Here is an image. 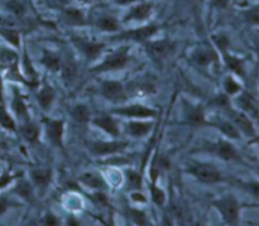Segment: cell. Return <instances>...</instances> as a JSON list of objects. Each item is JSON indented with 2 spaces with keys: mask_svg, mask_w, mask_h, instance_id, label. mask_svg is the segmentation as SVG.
Returning a JSON list of instances; mask_svg holds the SVG:
<instances>
[{
  "mask_svg": "<svg viewBox=\"0 0 259 226\" xmlns=\"http://www.w3.org/2000/svg\"><path fill=\"white\" fill-rule=\"evenodd\" d=\"M212 207L219 212L227 226H238L240 222V211L243 205L234 195H224L212 201Z\"/></svg>",
  "mask_w": 259,
  "mask_h": 226,
  "instance_id": "cell-1",
  "label": "cell"
},
{
  "mask_svg": "<svg viewBox=\"0 0 259 226\" xmlns=\"http://www.w3.org/2000/svg\"><path fill=\"white\" fill-rule=\"evenodd\" d=\"M187 172L204 185H217L225 179L222 171L214 164L194 163L187 168Z\"/></svg>",
  "mask_w": 259,
  "mask_h": 226,
  "instance_id": "cell-2",
  "label": "cell"
},
{
  "mask_svg": "<svg viewBox=\"0 0 259 226\" xmlns=\"http://www.w3.org/2000/svg\"><path fill=\"white\" fill-rule=\"evenodd\" d=\"M228 115H229L230 121L237 126V129L239 130V133L242 135L247 137L249 139H255L257 141L258 134H257V129H255L254 125V120L250 119L247 114H244L243 111L240 110H235V109H227Z\"/></svg>",
  "mask_w": 259,
  "mask_h": 226,
  "instance_id": "cell-3",
  "label": "cell"
},
{
  "mask_svg": "<svg viewBox=\"0 0 259 226\" xmlns=\"http://www.w3.org/2000/svg\"><path fill=\"white\" fill-rule=\"evenodd\" d=\"M131 61V57L128 55L126 48L118 51L115 53H111L110 56L105 58L101 63L91 68L93 73H100V72H109V71H118L123 70Z\"/></svg>",
  "mask_w": 259,
  "mask_h": 226,
  "instance_id": "cell-4",
  "label": "cell"
},
{
  "mask_svg": "<svg viewBox=\"0 0 259 226\" xmlns=\"http://www.w3.org/2000/svg\"><path fill=\"white\" fill-rule=\"evenodd\" d=\"M207 151L211 152V153L215 154L218 158L223 159V161L225 162L244 163L242 156H240L238 149L234 147V144L229 141H225V139H219L218 142H215L214 144L207 147Z\"/></svg>",
  "mask_w": 259,
  "mask_h": 226,
  "instance_id": "cell-5",
  "label": "cell"
},
{
  "mask_svg": "<svg viewBox=\"0 0 259 226\" xmlns=\"http://www.w3.org/2000/svg\"><path fill=\"white\" fill-rule=\"evenodd\" d=\"M235 105L238 110L247 114L253 120H259V101L249 91L243 90L235 96Z\"/></svg>",
  "mask_w": 259,
  "mask_h": 226,
  "instance_id": "cell-6",
  "label": "cell"
},
{
  "mask_svg": "<svg viewBox=\"0 0 259 226\" xmlns=\"http://www.w3.org/2000/svg\"><path fill=\"white\" fill-rule=\"evenodd\" d=\"M159 27L157 24H149L144 25V27L136 28V29L126 30V32L119 34L115 39H125V40H134V42H147L151 39L157 32H158Z\"/></svg>",
  "mask_w": 259,
  "mask_h": 226,
  "instance_id": "cell-7",
  "label": "cell"
},
{
  "mask_svg": "<svg viewBox=\"0 0 259 226\" xmlns=\"http://www.w3.org/2000/svg\"><path fill=\"white\" fill-rule=\"evenodd\" d=\"M128 147L126 142H93L90 144V149L93 154L98 157H105V156H113L115 153H120L124 149Z\"/></svg>",
  "mask_w": 259,
  "mask_h": 226,
  "instance_id": "cell-8",
  "label": "cell"
},
{
  "mask_svg": "<svg viewBox=\"0 0 259 226\" xmlns=\"http://www.w3.org/2000/svg\"><path fill=\"white\" fill-rule=\"evenodd\" d=\"M147 50L151 57L154 61H163L164 58L168 57L175 50V43L168 39L156 40V42H149L147 44Z\"/></svg>",
  "mask_w": 259,
  "mask_h": 226,
  "instance_id": "cell-9",
  "label": "cell"
},
{
  "mask_svg": "<svg viewBox=\"0 0 259 226\" xmlns=\"http://www.w3.org/2000/svg\"><path fill=\"white\" fill-rule=\"evenodd\" d=\"M101 94L106 100L111 103H119L125 99V91H124L123 85L119 81L106 80L101 83Z\"/></svg>",
  "mask_w": 259,
  "mask_h": 226,
  "instance_id": "cell-10",
  "label": "cell"
},
{
  "mask_svg": "<svg viewBox=\"0 0 259 226\" xmlns=\"http://www.w3.org/2000/svg\"><path fill=\"white\" fill-rule=\"evenodd\" d=\"M111 113L116 115L128 116V118H153L156 116V111L151 108L143 105H129L124 108H116L111 110Z\"/></svg>",
  "mask_w": 259,
  "mask_h": 226,
  "instance_id": "cell-11",
  "label": "cell"
},
{
  "mask_svg": "<svg viewBox=\"0 0 259 226\" xmlns=\"http://www.w3.org/2000/svg\"><path fill=\"white\" fill-rule=\"evenodd\" d=\"M73 42L76 43L78 48H80L81 52L83 53L86 58L89 61H95L99 56L101 55V52L105 48V44L101 42H90V40L81 39V38H73Z\"/></svg>",
  "mask_w": 259,
  "mask_h": 226,
  "instance_id": "cell-12",
  "label": "cell"
},
{
  "mask_svg": "<svg viewBox=\"0 0 259 226\" xmlns=\"http://www.w3.org/2000/svg\"><path fill=\"white\" fill-rule=\"evenodd\" d=\"M46 130H47V138L50 139L51 144L58 147V148H62L63 130H65L63 120H48L46 123Z\"/></svg>",
  "mask_w": 259,
  "mask_h": 226,
  "instance_id": "cell-13",
  "label": "cell"
},
{
  "mask_svg": "<svg viewBox=\"0 0 259 226\" xmlns=\"http://www.w3.org/2000/svg\"><path fill=\"white\" fill-rule=\"evenodd\" d=\"M223 58H224V62L227 65V67L232 71L234 75H237L238 77L244 78L245 76V61L244 58L239 57L237 55H233V53L227 52L222 53Z\"/></svg>",
  "mask_w": 259,
  "mask_h": 226,
  "instance_id": "cell-14",
  "label": "cell"
},
{
  "mask_svg": "<svg viewBox=\"0 0 259 226\" xmlns=\"http://www.w3.org/2000/svg\"><path fill=\"white\" fill-rule=\"evenodd\" d=\"M80 182L83 186L89 187L94 191H105L108 189V185H106L104 177L96 172H85L80 176Z\"/></svg>",
  "mask_w": 259,
  "mask_h": 226,
  "instance_id": "cell-15",
  "label": "cell"
},
{
  "mask_svg": "<svg viewBox=\"0 0 259 226\" xmlns=\"http://www.w3.org/2000/svg\"><path fill=\"white\" fill-rule=\"evenodd\" d=\"M52 181V171L50 168H34L30 171V182L37 189L45 190Z\"/></svg>",
  "mask_w": 259,
  "mask_h": 226,
  "instance_id": "cell-16",
  "label": "cell"
},
{
  "mask_svg": "<svg viewBox=\"0 0 259 226\" xmlns=\"http://www.w3.org/2000/svg\"><path fill=\"white\" fill-rule=\"evenodd\" d=\"M214 128H217L225 138H228L229 141H238L240 139L242 134L239 133V130L237 129V126L232 123L230 120H224V119H218L214 123L211 124Z\"/></svg>",
  "mask_w": 259,
  "mask_h": 226,
  "instance_id": "cell-17",
  "label": "cell"
},
{
  "mask_svg": "<svg viewBox=\"0 0 259 226\" xmlns=\"http://www.w3.org/2000/svg\"><path fill=\"white\" fill-rule=\"evenodd\" d=\"M192 61L200 67H206V66L211 65L214 61H217V53L211 48L201 47L195 51L192 55Z\"/></svg>",
  "mask_w": 259,
  "mask_h": 226,
  "instance_id": "cell-18",
  "label": "cell"
},
{
  "mask_svg": "<svg viewBox=\"0 0 259 226\" xmlns=\"http://www.w3.org/2000/svg\"><path fill=\"white\" fill-rule=\"evenodd\" d=\"M152 4H148V3H141V4L136 5L131 9V12L126 14V17L124 18L125 22L128 20H146L151 17L152 14Z\"/></svg>",
  "mask_w": 259,
  "mask_h": 226,
  "instance_id": "cell-19",
  "label": "cell"
},
{
  "mask_svg": "<svg viewBox=\"0 0 259 226\" xmlns=\"http://www.w3.org/2000/svg\"><path fill=\"white\" fill-rule=\"evenodd\" d=\"M94 124H95L96 126H99L100 129H103V130L105 131V133H108L109 135L114 137V138L119 137V133H120V131H119L118 123L109 115L98 116V118L94 120Z\"/></svg>",
  "mask_w": 259,
  "mask_h": 226,
  "instance_id": "cell-20",
  "label": "cell"
},
{
  "mask_svg": "<svg viewBox=\"0 0 259 226\" xmlns=\"http://www.w3.org/2000/svg\"><path fill=\"white\" fill-rule=\"evenodd\" d=\"M152 123L146 121H131L125 125L126 134H129L133 138H143L151 131Z\"/></svg>",
  "mask_w": 259,
  "mask_h": 226,
  "instance_id": "cell-21",
  "label": "cell"
},
{
  "mask_svg": "<svg viewBox=\"0 0 259 226\" xmlns=\"http://www.w3.org/2000/svg\"><path fill=\"white\" fill-rule=\"evenodd\" d=\"M43 65L46 66V68H48L52 72H57L61 70V66H62V58L57 55V53L52 52V51H43L42 58H40Z\"/></svg>",
  "mask_w": 259,
  "mask_h": 226,
  "instance_id": "cell-22",
  "label": "cell"
},
{
  "mask_svg": "<svg viewBox=\"0 0 259 226\" xmlns=\"http://www.w3.org/2000/svg\"><path fill=\"white\" fill-rule=\"evenodd\" d=\"M186 120L190 125H205L206 120H205V114L201 106H190L189 111H186Z\"/></svg>",
  "mask_w": 259,
  "mask_h": 226,
  "instance_id": "cell-23",
  "label": "cell"
},
{
  "mask_svg": "<svg viewBox=\"0 0 259 226\" xmlns=\"http://www.w3.org/2000/svg\"><path fill=\"white\" fill-rule=\"evenodd\" d=\"M62 19L70 25H83L86 23L83 13L75 8H68V9L63 10Z\"/></svg>",
  "mask_w": 259,
  "mask_h": 226,
  "instance_id": "cell-24",
  "label": "cell"
},
{
  "mask_svg": "<svg viewBox=\"0 0 259 226\" xmlns=\"http://www.w3.org/2000/svg\"><path fill=\"white\" fill-rule=\"evenodd\" d=\"M53 99H55V91H53V88L50 85L43 86L37 95L38 104H39L43 110H48L51 108Z\"/></svg>",
  "mask_w": 259,
  "mask_h": 226,
  "instance_id": "cell-25",
  "label": "cell"
},
{
  "mask_svg": "<svg viewBox=\"0 0 259 226\" xmlns=\"http://www.w3.org/2000/svg\"><path fill=\"white\" fill-rule=\"evenodd\" d=\"M125 182L128 190L132 191H141L142 186H143V178L138 172L133 171V169H128L125 171Z\"/></svg>",
  "mask_w": 259,
  "mask_h": 226,
  "instance_id": "cell-26",
  "label": "cell"
},
{
  "mask_svg": "<svg viewBox=\"0 0 259 226\" xmlns=\"http://www.w3.org/2000/svg\"><path fill=\"white\" fill-rule=\"evenodd\" d=\"M0 35L9 43L10 46H13L14 48H19L20 46V33L19 30L13 29V28L8 27H0Z\"/></svg>",
  "mask_w": 259,
  "mask_h": 226,
  "instance_id": "cell-27",
  "label": "cell"
},
{
  "mask_svg": "<svg viewBox=\"0 0 259 226\" xmlns=\"http://www.w3.org/2000/svg\"><path fill=\"white\" fill-rule=\"evenodd\" d=\"M99 29H101L103 32H118L119 30V23L118 20L114 17L110 15H104V17L99 18L98 23H96Z\"/></svg>",
  "mask_w": 259,
  "mask_h": 226,
  "instance_id": "cell-28",
  "label": "cell"
},
{
  "mask_svg": "<svg viewBox=\"0 0 259 226\" xmlns=\"http://www.w3.org/2000/svg\"><path fill=\"white\" fill-rule=\"evenodd\" d=\"M0 126H2L3 129H5V130L9 131L17 130V125H15L14 119L10 115L9 111L7 110L4 104H0Z\"/></svg>",
  "mask_w": 259,
  "mask_h": 226,
  "instance_id": "cell-29",
  "label": "cell"
},
{
  "mask_svg": "<svg viewBox=\"0 0 259 226\" xmlns=\"http://www.w3.org/2000/svg\"><path fill=\"white\" fill-rule=\"evenodd\" d=\"M12 108L13 111L15 113V115L18 118H25L28 114L27 105H25L24 100L22 99V96L19 95L18 91L14 90V94H13V100H12Z\"/></svg>",
  "mask_w": 259,
  "mask_h": 226,
  "instance_id": "cell-30",
  "label": "cell"
},
{
  "mask_svg": "<svg viewBox=\"0 0 259 226\" xmlns=\"http://www.w3.org/2000/svg\"><path fill=\"white\" fill-rule=\"evenodd\" d=\"M224 90L228 96H237L243 91V85L233 76H227L224 80Z\"/></svg>",
  "mask_w": 259,
  "mask_h": 226,
  "instance_id": "cell-31",
  "label": "cell"
},
{
  "mask_svg": "<svg viewBox=\"0 0 259 226\" xmlns=\"http://www.w3.org/2000/svg\"><path fill=\"white\" fill-rule=\"evenodd\" d=\"M15 191H18L17 194L19 195L20 199H23L27 202H32L33 197H34V192H33V186L27 181H20L18 182L17 187H15Z\"/></svg>",
  "mask_w": 259,
  "mask_h": 226,
  "instance_id": "cell-32",
  "label": "cell"
},
{
  "mask_svg": "<svg viewBox=\"0 0 259 226\" xmlns=\"http://www.w3.org/2000/svg\"><path fill=\"white\" fill-rule=\"evenodd\" d=\"M20 133L29 143H34L39 138V128L33 123H25L20 129Z\"/></svg>",
  "mask_w": 259,
  "mask_h": 226,
  "instance_id": "cell-33",
  "label": "cell"
},
{
  "mask_svg": "<svg viewBox=\"0 0 259 226\" xmlns=\"http://www.w3.org/2000/svg\"><path fill=\"white\" fill-rule=\"evenodd\" d=\"M72 118L78 124H86L90 121V109L86 105L78 104L72 109Z\"/></svg>",
  "mask_w": 259,
  "mask_h": 226,
  "instance_id": "cell-34",
  "label": "cell"
},
{
  "mask_svg": "<svg viewBox=\"0 0 259 226\" xmlns=\"http://www.w3.org/2000/svg\"><path fill=\"white\" fill-rule=\"evenodd\" d=\"M151 197L152 201L157 205V206H163L166 204V194H164L163 189L157 185V182H152L151 184Z\"/></svg>",
  "mask_w": 259,
  "mask_h": 226,
  "instance_id": "cell-35",
  "label": "cell"
},
{
  "mask_svg": "<svg viewBox=\"0 0 259 226\" xmlns=\"http://www.w3.org/2000/svg\"><path fill=\"white\" fill-rule=\"evenodd\" d=\"M129 215H131V220L134 226H147L148 225V217H147L146 212L142 211L139 209H134L131 207L129 209Z\"/></svg>",
  "mask_w": 259,
  "mask_h": 226,
  "instance_id": "cell-36",
  "label": "cell"
},
{
  "mask_svg": "<svg viewBox=\"0 0 259 226\" xmlns=\"http://www.w3.org/2000/svg\"><path fill=\"white\" fill-rule=\"evenodd\" d=\"M240 187H242L247 194H249L255 201L259 202V179H252V181L242 182V184H240Z\"/></svg>",
  "mask_w": 259,
  "mask_h": 226,
  "instance_id": "cell-37",
  "label": "cell"
},
{
  "mask_svg": "<svg viewBox=\"0 0 259 226\" xmlns=\"http://www.w3.org/2000/svg\"><path fill=\"white\" fill-rule=\"evenodd\" d=\"M5 8L15 17H23L25 14V5L20 0H8L5 3Z\"/></svg>",
  "mask_w": 259,
  "mask_h": 226,
  "instance_id": "cell-38",
  "label": "cell"
},
{
  "mask_svg": "<svg viewBox=\"0 0 259 226\" xmlns=\"http://www.w3.org/2000/svg\"><path fill=\"white\" fill-rule=\"evenodd\" d=\"M19 206H22V204L13 201L8 195H0V216L7 214L10 209H14V207Z\"/></svg>",
  "mask_w": 259,
  "mask_h": 226,
  "instance_id": "cell-39",
  "label": "cell"
},
{
  "mask_svg": "<svg viewBox=\"0 0 259 226\" xmlns=\"http://www.w3.org/2000/svg\"><path fill=\"white\" fill-rule=\"evenodd\" d=\"M20 174H14L10 171H4L3 173H0V191L5 190L7 187H9L13 182L17 178H19Z\"/></svg>",
  "mask_w": 259,
  "mask_h": 226,
  "instance_id": "cell-40",
  "label": "cell"
},
{
  "mask_svg": "<svg viewBox=\"0 0 259 226\" xmlns=\"http://www.w3.org/2000/svg\"><path fill=\"white\" fill-rule=\"evenodd\" d=\"M89 199H90L94 204L98 205V206H101V207L109 206L108 196H106V194L104 191L93 192L91 195H89Z\"/></svg>",
  "mask_w": 259,
  "mask_h": 226,
  "instance_id": "cell-41",
  "label": "cell"
},
{
  "mask_svg": "<svg viewBox=\"0 0 259 226\" xmlns=\"http://www.w3.org/2000/svg\"><path fill=\"white\" fill-rule=\"evenodd\" d=\"M212 40H214L215 46H217V48H218V50H219L222 53H224V52H227V51H229L230 40H229V38H228L225 34L214 35V38H212Z\"/></svg>",
  "mask_w": 259,
  "mask_h": 226,
  "instance_id": "cell-42",
  "label": "cell"
},
{
  "mask_svg": "<svg viewBox=\"0 0 259 226\" xmlns=\"http://www.w3.org/2000/svg\"><path fill=\"white\" fill-rule=\"evenodd\" d=\"M61 70H62V75H63V77H65L66 81H72V78L75 77V75H76L75 63L71 62V61L62 63V66H61Z\"/></svg>",
  "mask_w": 259,
  "mask_h": 226,
  "instance_id": "cell-43",
  "label": "cell"
},
{
  "mask_svg": "<svg viewBox=\"0 0 259 226\" xmlns=\"http://www.w3.org/2000/svg\"><path fill=\"white\" fill-rule=\"evenodd\" d=\"M61 225H62V222H61L60 217L51 211L46 212L45 216H43L42 220H40V226H61Z\"/></svg>",
  "mask_w": 259,
  "mask_h": 226,
  "instance_id": "cell-44",
  "label": "cell"
},
{
  "mask_svg": "<svg viewBox=\"0 0 259 226\" xmlns=\"http://www.w3.org/2000/svg\"><path fill=\"white\" fill-rule=\"evenodd\" d=\"M244 19L247 20L249 24L259 25V7L252 8V9L247 10L244 13Z\"/></svg>",
  "mask_w": 259,
  "mask_h": 226,
  "instance_id": "cell-45",
  "label": "cell"
},
{
  "mask_svg": "<svg viewBox=\"0 0 259 226\" xmlns=\"http://www.w3.org/2000/svg\"><path fill=\"white\" fill-rule=\"evenodd\" d=\"M23 61H24V70L25 72L28 73V76H34L35 72H34V68H33L32 63H30L29 61V57L27 56V53H24V58H23Z\"/></svg>",
  "mask_w": 259,
  "mask_h": 226,
  "instance_id": "cell-46",
  "label": "cell"
},
{
  "mask_svg": "<svg viewBox=\"0 0 259 226\" xmlns=\"http://www.w3.org/2000/svg\"><path fill=\"white\" fill-rule=\"evenodd\" d=\"M63 226H81V222L75 215H68V216L65 219Z\"/></svg>",
  "mask_w": 259,
  "mask_h": 226,
  "instance_id": "cell-47",
  "label": "cell"
},
{
  "mask_svg": "<svg viewBox=\"0 0 259 226\" xmlns=\"http://www.w3.org/2000/svg\"><path fill=\"white\" fill-rule=\"evenodd\" d=\"M132 200H133L134 202H141V204L146 202V197H144V195L142 194L141 191L132 192Z\"/></svg>",
  "mask_w": 259,
  "mask_h": 226,
  "instance_id": "cell-48",
  "label": "cell"
},
{
  "mask_svg": "<svg viewBox=\"0 0 259 226\" xmlns=\"http://www.w3.org/2000/svg\"><path fill=\"white\" fill-rule=\"evenodd\" d=\"M230 0H211V4L218 9H225L229 5Z\"/></svg>",
  "mask_w": 259,
  "mask_h": 226,
  "instance_id": "cell-49",
  "label": "cell"
},
{
  "mask_svg": "<svg viewBox=\"0 0 259 226\" xmlns=\"http://www.w3.org/2000/svg\"><path fill=\"white\" fill-rule=\"evenodd\" d=\"M162 226H175L174 220H172L169 215H164L163 219H162Z\"/></svg>",
  "mask_w": 259,
  "mask_h": 226,
  "instance_id": "cell-50",
  "label": "cell"
},
{
  "mask_svg": "<svg viewBox=\"0 0 259 226\" xmlns=\"http://www.w3.org/2000/svg\"><path fill=\"white\" fill-rule=\"evenodd\" d=\"M0 104H4V83H3L2 75H0Z\"/></svg>",
  "mask_w": 259,
  "mask_h": 226,
  "instance_id": "cell-51",
  "label": "cell"
},
{
  "mask_svg": "<svg viewBox=\"0 0 259 226\" xmlns=\"http://www.w3.org/2000/svg\"><path fill=\"white\" fill-rule=\"evenodd\" d=\"M243 209H258L259 202H252V204H243Z\"/></svg>",
  "mask_w": 259,
  "mask_h": 226,
  "instance_id": "cell-52",
  "label": "cell"
},
{
  "mask_svg": "<svg viewBox=\"0 0 259 226\" xmlns=\"http://www.w3.org/2000/svg\"><path fill=\"white\" fill-rule=\"evenodd\" d=\"M134 2H137V0H115L116 4L119 5H129V4H133Z\"/></svg>",
  "mask_w": 259,
  "mask_h": 226,
  "instance_id": "cell-53",
  "label": "cell"
},
{
  "mask_svg": "<svg viewBox=\"0 0 259 226\" xmlns=\"http://www.w3.org/2000/svg\"><path fill=\"white\" fill-rule=\"evenodd\" d=\"M98 220H100L101 224H103L104 226H115V224H114V221H113V217H110V220H109V221H105V220H103L101 217Z\"/></svg>",
  "mask_w": 259,
  "mask_h": 226,
  "instance_id": "cell-54",
  "label": "cell"
},
{
  "mask_svg": "<svg viewBox=\"0 0 259 226\" xmlns=\"http://www.w3.org/2000/svg\"><path fill=\"white\" fill-rule=\"evenodd\" d=\"M254 52H255V55H257V57H258V60H259V42L257 43V44H255Z\"/></svg>",
  "mask_w": 259,
  "mask_h": 226,
  "instance_id": "cell-55",
  "label": "cell"
},
{
  "mask_svg": "<svg viewBox=\"0 0 259 226\" xmlns=\"http://www.w3.org/2000/svg\"><path fill=\"white\" fill-rule=\"evenodd\" d=\"M195 226H206L204 224V222H201V221H197L196 224H195Z\"/></svg>",
  "mask_w": 259,
  "mask_h": 226,
  "instance_id": "cell-56",
  "label": "cell"
},
{
  "mask_svg": "<svg viewBox=\"0 0 259 226\" xmlns=\"http://www.w3.org/2000/svg\"><path fill=\"white\" fill-rule=\"evenodd\" d=\"M255 173H257L258 174V177H259V166H257V167H255Z\"/></svg>",
  "mask_w": 259,
  "mask_h": 226,
  "instance_id": "cell-57",
  "label": "cell"
},
{
  "mask_svg": "<svg viewBox=\"0 0 259 226\" xmlns=\"http://www.w3.org/2000/svg\"><path fill=\"white\" fill-rule=\"evenodd\" d=\"M78 2H82V3H86V2H89V0H78Z\"/></svg>",
  "mask_w": 259,
  "mask_h": 226,
  "instance_id": "cell-58",
  "label": "cell"
},
{
  "mask_svg": "<svg viewBox=\"0 0 259 226\" xmlns=\"http://www.w3.org/2000/svg\"><path fill=\"white\" fill-rule=\"evenodd\" d=\"M125 226H134L133 224H129V222H128V224H125Z\"/></svg>",
  "mask_w": 259,
  "mask_h": 226,
  "instance_id": "cell-59",
  "label": "cell"
},
{
  "mask_svg": "<svg viewBox=\"0 0 259 226\" xmlns=\"http://www.w3.org/2000/svg\"><path fill=\"white\" fill-rule=\"evenodd\" d=\"M257 143H258V146H259V139H257Z\"/></svg>",
  "mask_w": 259,
  "mask_h": 226,
  "instance_id": "cell-60",
  "label": "cell"
}]
</instances>
